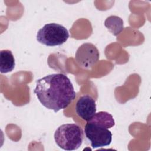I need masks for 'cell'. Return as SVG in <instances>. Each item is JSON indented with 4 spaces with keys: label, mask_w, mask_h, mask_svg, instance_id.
<instances>
[{
    "label": "cell",
    "mask_w": 151,
    "mask_h": 151,
    "mask_svg": "<svg viewBox=\"0 0 151 151\" xmlns=\"http://www.w3.org/2000/svg\"><path fill=\"white\" fill-rule=\"evenodd\" d=\"M104 26L114 36L120 34L124 29L123 19L116 15L108 17L104 21Z\"/></svg>",
    "instance_id": "ba28073f"
},
{
    "label": "cell",
    "mask_w": 151,
    "mask_h": 151,
    "mask_svg": "<svg viewBox=\"0 0 151 151\" xmlns=\"http://www.w3.org/2000/svg\"><path fill=\"white\" fill-rule=\"evenodd\" d=\"M34 93L44 107L55 113L67 107L76 96L70 80L62 73L51 74L38 79Z\"/></svg>",
    "instance_id": "6da1fadb"
},
{
    "label": "cell",
    "mask_w": 151,
    "mask_h": 151,
    "mask_svg": "<svg viewBox=\"0 0 151 151\" xmlns=\"http://www.w3.org/2000/svg\"><path fill=\"white\" fill-rule=\"evenodd\" d=\"M68 38L69 33L66 28L57 23L44 25L37 34V40L46 46L61 45Z\"/></svg>",
    "instance_id": "3957f363"
},
{
    "label": "cell",
    "mask_w": 151,
    "mask_h": 151,
    "mask_svg": "<svg viewBox=\"0 0 151 151\" xmlns=\"http://www.w3.org/2000/svg\"><path fill=\"white\" fill-rule=\"evenodd\" d=\"M88 121L103 126L107 129L111 128L115 124L114 120L112 115L106 111L96 113L94 116Z\"/></svg>",
    "instance_id": "9c48e42d"
},
{
    "label": "cell",
    "mask_w": 151,
    "mask_h": 151,
    "mask_svg": "<svg viewBox=\"0 0 151 151\" xmlns=\"http://www.w3.org/2000/svg\"><path fill=\"white\" fill-rule=\"evenodd\" d=\"M15 65V58L9 50H3L0 51V71L1 73H7L12 71Z\"/></svg>",
    "instance_id": "52a82bcc"
},
{
    "label": "cell",
    "mask_w": 151,
    "mask_h": 151,
    "mask_svg": "<svg viewBox=\"0 0 151 151\" xmlns=\"http://www.w3.org/2000/svg\"><path fill=\"white\" fill-rule=\"evenodd\" d=\"M84 133L94 149L107 146L112 140V133L107 127L90 121L84 126Z\"/></svg>",
    "instance_id": "277c9868"
},
{
    "label": "cell",
    "mask_w": 151,
    "mask_h": 151,
    "mask_svg": "<svg viewBox=\"0 0 151 151\" xmlns=\"http://www.w3.org/2000/svg\"><path fill=\"white\" fill-rule=\"evenodd\" d=\"M75 60L80 67L91 68L99 60V51L94 44L90 42L84 43L77 50Z\"/></svg>",
    "instance_id": "5b68a950"
},
{
    "label": "cell",
    "mask_w": 151,
    "mask_h": 151,
    "mask_svg": "<svg viewBox=\"0 0 151 151\" xmlns=\"http://www.w3.org/2000/svg\"><path fill=\"white\" fill-rule=\"evenodd\" d=\"M54 137L59 147L65 150H75L82 145L84 132L78 124L67 123L60 126L57 129Z\"/></svg>",
    "instance_id": "7a4b0ae2"
},
{
    "label": "cell",
    "mask_w": 151,
    "mask_h": 151,
    "mask_svg": "<svg viewBox=\"0 0 151 151\" xmlns=\"http://www.w3.org/2000/svg\"><path fill=\"white\" fill-rule=\"evenodd\" d=\"M76 111L80 118L88 122L96 113L95 100L89 95L81 96L76 103Z\"/></svg>",
    "instance_id": "8992f818"
}]
</instances>
